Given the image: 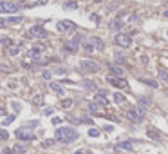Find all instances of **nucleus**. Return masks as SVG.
I'll use <instances>...</instances> for the list:
<instances>
[{"instance_id": "obj_1", "label": "nucleus", "mask_w": 168, "mask_h": 154, "mask_svg": "<svg viewBox=\"0 0 168 154\" xmlns=\"http://www.w3.org/2000/svg\"><path fill=\"white\" fill-rule=\"evenodd\" d=\"M78 138H80V134H78V131L73 129V127H60L56 131V140L58 141H63V143H73Z\"/></svg>"}, {"instance_id": "obj_2", "label": "nucleus", "mask_w": 168, "mask_h": 154, "mask_svg": "<svg viewBox=\"0 0 168 154\" xmlns=\"http://www.w3.org/2000/svg\"><path fill=\"white\" fill-rule=\"evenodd\" d=\"M143 116H145V107L143 105H137L136 109H129L127 111V118L132 120V121H141Z\"/></svg>"}, {"instance_id": "obj_3", "label": "nucleus", "mask_w": 168, "mask_h": 154, "mask_svg": "<svg viewBox=\"0 0 168 154\" xmlns=\"http://www.w3.org/2000/svg\"><path fill=\"white\" fill-rule=\"evenodd\" d=\"M15 134H17V138L22 140V141H33V140H36L35 134H33V131L29 129V125H27V127H20V129H17Z\"/></svg>"}, {"instance_id": "obj_4", "label": "nucleus", "mask_w": 168, "mask_h": 154, "mask_svg": "<svg viewBox=\"0 0 168 154\" xmlns=\"http://www.w3.org/2000/svg\"><path fill=\"white\" fill-rule=\"evenodd\" d=\"M114 44L119 45V47H130L132 45V37L130 35H125V33H118L114 37Z\"/></svg>"}, {"instance_id": "obj_5", "label": "nucleus", "mask_w": 168, "mask_h": 154, "mask_svg": "<svg viewBox=\"0 0 168 154\" xmlns=\"http://www.w3.org/2000/svg\"><path fill=\"white\" fill-rule=\"evenodd\" d=\"M109 96H110V93H109L107 89H98L94 100H96L98 103H101V105H109Z\"/></svg>"}, {"instance_id": "obj_6", "label": "nucleus", "mask_w": 168, "mask_h": 154, "mask_svg": "<svg viewBox=\"0 0 168 154\" xmlns=\"http://www.w3.org/2000/svg\"><path fill=\"white\" fill-rule=\"evenodd\" d=\"M80 65H81V69L87 71V73H98V71H99V67H98V64H96L94 60H81Z\"/></svg>"}, {"instance_id": "obj_7", "label": "nucleus", "mask_w": 168, "mask_h": 154, "mask_svg": "<svg viewBox=\"0 0 168 154\" xmlns=\"http://www.w3.org/2000/svg\"><path fill=\"white\" fill-rule=\"evenodd\" d=\"M29 37H35V38H45L47 37V31L42 27V25H33L29 31H27Z\"/></svg>"}, {"instance_id": "obj_8", "label": "nucleus", "mask_w": 168, "mask_h": 154, "mask_svg": "<svg viewBox=\"0 0 168 154\" xmlns=\"http://www.w3.org/2000/svg\"><path fill=\"white\" fill-rule=\"evenodd\" d=\"M58 29L62 33H71V31L76 29V24L71 22V20H62V22H58Z\"/></svg>"}, {"instance_id": "obj_9", "label": "nucleus", "mask_w": 168, "mask_h": 154, "mask_svg": "<svg viewBox=\"0 0 168 154\" xmlns=\"http://www.w3.org/2000/svg\"><path fill=\"white\" fill-rule=\"evenodd\" d=\"M78 47H80V44H76L73 38L63 42V51H67V53H78Z\"/></svg>"}, {"instance_id": "obj_10", "label": "nucleus", "mask_w": 168, "mask_h": 154, "mask_svg": "<svg viewBox=\"0 0 168 154\" xmlns=\"http://www.w3.org/2000/svg\"><path fill=\"white\" fill-rule=\"evenodd\" d=\"M136 147V141L134 140H125V141H119V145H118V149H121V151H132Z\"/></svg>"}, {"instance_id": "obj_11", "label": "nucleus", "mask_w": 168, "mask_h": 154, "mask_svg": "<svg viewBox=\"0 0 168 154\" xmlns=\"http://www.w3.org/2000/svg\"><path fill=\"white\" fill-rule=\"evenodd\" d=\"M123 25H125V22H123V20L116 18V20H112V22H110L109 29H110V31H121V29H123Z\"/></svg>"}, {"instance_id": "obj_12", "label": "nucleus", "mask_w": 168, "mask_h": 154, "mask_svg": "<svg viewBox=\"0 0 168 154\" xmlns=\"http://www.w3.org/2000/svg\"><path fill=\"white\" fill-rule=\"evenodd\" d=\"M47 85H49V89H51V91H54L56 94H60V96H63V94H65V93H63V87H62L58 82H49Z\"/></svg>"}, {"instance_id": "obj_13", "label": "nucleus", "mask_w": 168, "mask_h": 154, "mask_svg": "<svg viewBox=\"0 0 168 154\" xmlns=\"http://www.w3.org/2000/svg\"><path fill=\"white\" fill-rule=\"evenodd\" d=\"M91 42L94 44V47H96V49H99V51H101V49H105V42L99 38V37H91Z\"/></svg>"}, {"instance_id": "obj_14", "label": "nucleus", "mask_w": 168, "mask_h": 154, "mask_svg": "<svg viewBox=\"0 0 168 154\" xmlns=\"http://www.w3.org/2000/svg\"><path fill=\"white\" fill-rule=\"evenodd\" d=\"M147 134H148V138L155 140V141H161V134H159V131H157V129H154V127H150L148 131H147Z\"/></svg>"}, {"instance_id": "obj_15", "label": "nucleus", "mask_w": 168, "mask_h": 154, "mask_svg": "<svg viewBox=\"0 0 168 154\" xmlns=\"http://www.w3.org/2000/svg\"><path fill=\"white\" fill-rule=\"evenodd\" d=\"M81 85L85 89H89V91H98V85H96V82H92V80H83Z\"/></svg>"}, {"instance_id": "obj_16", "label": "nucleus", "mask_w": 168, "mask_h": 154, "mask_svg": "<svg viewBox=\"0 0 168 154\" xmlns=\"http://www.w3.org/2000/svg\"><path fill=\"white\" fill-rule=\"evenodd\" d=\"M109 69H110L112 75H116V76H123V69L119 67V65H107Z\"/></svg>"}, {"instance_id": "obj_17", "label": "nucleus", "mask_w": 168, "mask_h": 154, "mask_svg": "<svg viewBox=\"0 0 168 154\" xmlns=\"http://www.w3.org/2000/svg\"><path fill=\"white\" fill-rule=\"evenodd\" d=\"M83 49H85L87 53H92L94 49H96V47H94V44L91 42V38H87V42H83Z\"/></svg>"}, {"instance_id": "obj_18", "label": "nucleus", "mask_w": 168, "mask_h": 154, "mask_svg": "<svg viewBox=\"0 0 168 154\" xmlns=\"http://www.w3.org/2000/svg\"><path fill=\"white\" fill-rule=\"evenodd\" d=\"M20 7L17 4H9V2H6V13H15V11H18Z\"/></svg>"}, {"instance_id": "obj_19", "label": "nucleus", "mask_w": 168, "mask_h": 154, "mask_svg": "<svg viewBox=\"0 0 168 154\" xmlns=\"http://www.w3.org/2000/svg\"><path fill=\"white\" fill-rule=\"evenodd\" d=\"M7 53H9L11 56H17L20 53V45H9V47H7Z\"/></svg>"}, {"instance_id": "obj_20", "label": "nucleus", "mask_w": 168, "mask_h": 154, "mask_svg": "<svg viewBox=\"0 0 168 154\" xmlns=\"http://www.w3.org/2000/svg\"><path fill=\"white\" fill-rule=\"evenodd\" d=\"M13 151H15L17 154H25V152H27V147H25V145H20V143H17V145L13 147Z\"/></svg>"}, {"instance_id": "obj_21", "label": "nucleus", "mask_w": 168, "mask_h": 154, "mask_svg": "<svg viewBox=\"0 0 168 154\" xmlns=\"http://www.w3.org/2000/svg\"><path fill=\"white\" fill-rule=\"evenodd\" d=\"M116 62H118V64H123V65H129V62H127V58L123 56L121 53H116Z\"/></svg>"}, {"instance_id": "obj_22", "label": "nucleus", "mask_w": 168, "mask_h": 154, "mask_svg": "<svg viewBox=\"0 0 168 154\" xmlns=\"http://www.w3.org/2000/svg\"><path fill=\"white\" fill-rule=\"evenodd\" d=\"M137 102H139V105H143V107H147V105L152 103V100H150V98H145V96H139L137 98Z\"/></svg>"}, {"instance_id": "obj_23", "label": "nucleus", "mask_w": 168, "mask_h": 154, "mask_svg": "<svg viewBox=\"0 0 168 154\" xmlns=\"http://www.w3.org/2000/svg\"><path fill=\"white\" fill-rule=\"evenodd\" d=\"M78 2H63V9H76Z\"/></svg>"}, {"instance_id": "obj_24", "label": "nucleus", "mask_w": 168, "mask_h": 154, "mask_svg": "<svg viewBox=\"0 0 168 154\" xmlns=\"http://www.w3.org/2000/svg\"><path fill=\"white\" fill-rule=\"evenodd\" d=\"M123 102H125V96L121 93H116L114 94V103H123Z\"/></svg>"}, {"instance_id": "obj_25", "label": "nucleus", "mask_w": 168, "mask_h": 154, "mask_svg": "<svg viewBox=\"0 0 168 154\" xmlns=\"http://www.w3.org/2000/svg\"><path fill=\"white\" fill-rule=\"evenodd\" d=\"M62 107H63V109H69V107H73V100H71V98H67V100H62Z\"/></svg>"}, {"instance_id": "obj_26", "label": "nucleus", "mask_w": 168, "mask_h": 154, "mask_svg": "<svg viewBox=\"0 0 168 154\" xmlns=\"http://www.w3.org/2000/svg\"><path fill=\"white\" fill-rule=\"evenodd\" d=\"M0 44H2V45H6V47L13 45V44H11V38H7V37H0Z\"/></svg>"}, {"instance_id": "obj_27", "label": "nucleus", "mask_w": 168, "mask_h": 154, "mask_svg": "<svg viewBox=\"0 0 168 154\" xmlns=\"http://www.w3.org/2000/svg\"><path fill=\"white\" fill-rule=\"evenodd\" d=\"M7 24H20L22 22V17H11V18H6Z\"/></svg>"}, {"instance_id": "obj_28", "label": "nucleus", "mask_w": 168, "mask_h": 154, "mask_svg": "<svg viewBox=\"0 0 168 154\" xmlns=\"http://www.w3.org/2000/svg\"><path fill=\"white\" fill-rule=\"evenodd\" d=\"M73 40H74L76 44H80V45H81V44H83V37H81V35H80V33H78V35H74V37H73Z\"/></svg>"}, {"instance_id": "obj_29", "label": "nucleus", "mask_w": 168, "mask_h": 154, "mask_svg": "<svg viewBox=\"0 0 168 154\" xmlns=\"http://www.w3.org/2000/svg\"><path fill=\"white\" fill-rule=\"evenodd\" d=\"M13 120H15V116H13V114H9L7 118H6V120H4V121H2V125H9V123H11Z\"/></svg>"}, {"instance_id": "obj_30", "label": "nucleus", "mask_w": 168, "mask_h": 154, "mask_svg": "<svg viewBox=\"0 0 168 154\" xmlns=\"http://www.w3.org/2000/svg\"><path fill=\"white\" fill-rule=\"evenodd\" d=\"M89 136H91V138H98V136H99V131H98V129H91V131H89Z\"/></svg>"}, {"instance_id": "obj_31", "label": "nucleus", "mask_w": 168, "mask_h": 154, "mask_svg": "<svg viewBox=\"0 0 168 154\" xmlns=\"http://www.w3.org/2000/svg\"><path fill=\"white\" fill-rule=\"evenodd\" d=\"M9 134H7V131L6 129H0V140H7Z\"/></svg>"}, {"instance_id": "obj_32", "label": "nucleus", "mask_w": 168, "mask_h": 154, "mask_svg": "<svg viewBox=\"0 0 168 154\" xmlns=\"http://www.w3.org/2000/svg\"><path fill=\"white\" fill-rule=\"evenodd\" d=\"M35 103H36V105H42V103H43V96H42V94H36V98H35Z\"/></svg>"}, {"instance_id": "obj_33", "label": "nucleus", "mask_w": 168, "mask_h": 154, "mask_svg": "<svg viewBox=\"0 0 168 154\" xmlns=\"http://www.w3.org/2000/svg\"><path fill=\"white\" fill-rule=\"evenodd\" d=\"M89 111H91V113L98 111V102H94V103H89Z\"/></svg>"}, {"instance_id": "obj_34", "label": "nucleus", "mask_w": 168, "mask_h": 154, "mask_svg": "<svg viewBox=\"0 0 168 154\" xmlns=\"http://www.w3.org/2000/svg\"><path fill=\"white\" fill-rule=\"evenodd\" d=\"M143 83H147V85H152V87H157V83L154 82V80H141Z\"/></svg>"}, {"instance_id": "obj_35", "label": "nucleus", "mask_w": 168, "mask_h": 154, "mask_svg": "<svg viewBox=\"0 0 168 154\" xmlns=\"http://www.w3.org/2000/svg\"><path fill=\"white\" fill-rule=\"evenodd\" d=\"M0 154H17V152H15L13 149H7V147H6V149H2V151H0Z\"/></svg>"}, {"instance_id": "obj_36", "label": "nucleus", "mask_w": 168, "mask_h": 154, "mask_svg": "<svg viewBox=\"0 0 168 154\" xmlns=\"http://www.w3.org/2000/svg\"><path fill=\"white\" fill-rule=\"evenodd\" d=\"M159 78H161V80H165V82H168V73H165V71H159Z\"/></svg>"}, {"instance_id": "obj_37", "label": "nucleus", "mask_w": 168, "mask_h": 154, "mask_svg": "<svg viewBox=\"0 0 168 154\" xmlns=\"http://www.w3.org/2000/svg\"><path fill=\"white\" fill-rule=\"evenodd\" d=\"M0 69H2L4 73H13V69H11L9 65H0Z\"/></svg>"}, {"instance_id": "obj_38", "label": "nucleus", "mask_w": 168, "mask_h": 154, "mask_svg": "<svg viewBox=\"0 0 168 154\" xmlns=\"http://www.w3.org/2000/svg\"><path fill=\"white\" fill-rule=\"evenodd\" d=\"M53 113H54V109H53V107H47V109L43 111V114H45V116H51Z\"/></svg>"}, {"instance_id": "obj_39", "label": "nucleus", "mask_w": 168, "mask_h": 154, "mask_svg": "<svg viewBox=\"0 0 168 154\" xmlns=\"http://www.w3.org/2000/svg\"><path fill=\"white\" fill-rule=\"evenodd\" d=\"M0 13H6V2L0 0Z\"/></svg>"}, {"instance_id": "obj_40", "label": "nucleus", "mask_w": 168, "mask_h": 154, "mask_svg": "<svg viewBox=\"0 0 168 154\" xmlns=\"http://www.w3.org/2000/svg\"><path fill=\"white\" fill-rule=\"evenodd\" d=\"M22 67H24V69H33V67H31V64H29V62H24V64H22Z\"/></svg>"}, {"instance_id": "obj_41", "label": "nucleus", "mask_w": 168, "mask_h": 154, "mask_svg": "<svg viewBox=\"0 0 168 154\" xmlns=\"http://www.w3.org/2000/svg\"><path fill=\"white\" fill-rule=\"evenodd\" d=\"M42 76H43V78H47V80H49V78H51V73H49V71H43V73H42Z\"/></svg>"}, {"instance_id": "obj_42", "label": "nucleus", "mask_w": 168, "mask_h": 154, "mask_svg": "<svg viewBox=\"0 0 168 154\" xmlns=\"http://www.w3.org/2000/svg\"><path fill=\"white\" fill-rule=\"evenodd\" d=\"M74 154H89V151L87 149H81V151H76Z\"/></svg>"}, {"instance_id": "obj_43", "label": "nucleus", "mask_w": 168, "mask_h": 154, "mask_svg": "<svg viewBox=\"0 0 168 154\" xmlns=\"http://www.w3.org/2000/svg\"><path fill=\"white\" fill-rule=\"evenodd\" d=\"M6 24H7V20H4V18H0V27H4V25H6Z\"/></svg>"}, {"instance_id": "obj_44", "label": "nucleus", "mask_w": 168, "mask_h": 154, "mask_svg": "<svg viewBox=\"0 0 168 154\" xmlns=\"http://www.w3.org/2000/svg\"><path fill=\"white\" fill-rule=\"evenodd\" d=\"M91 20H92V22H98V20H99V18H98L96 15H91Z\"/></svg>"}, {"instance_id": "obj_45", "label": "nucleus", "mask_w": 168, "mask_h": 154, "mask_svg": "<svg viewBox=\"0 0 168 154\" xmlns=\"http://www.w3.org/2000/svg\"><path fill=\"white\" fill-rule=\"evenodd\" d=\"M0 114H6V109L4 107H0Z\"/></svg>"}, {"instance_id": "obj_46", "label": "nucleus", "mask_w": 168, "mask_h": 154, "mask_svg": "<svg viewBox=\"0 0 168 154\" xmlns=\"http://www.w3.org/2000/svg\"><path fill=\"white\" fill-rule=\"evenodd\" d=\"M99 2H103V0H94V4H99Z\"/></svg>"}, {"instance_id": "obj_47", "label": "nucleus", "mask_w": 168, "mask_h": 154, "mask_svg": "<svg viewBox=\"0 0 168 154\" xmlns=\"http://www.w3.org/2000/svg\"><path fill=\"white\" fill-rule=\"evenodd\" d=\"M165 17H166V18H168V9H166V11H165Z\"/></svg>"}]
</instances>
